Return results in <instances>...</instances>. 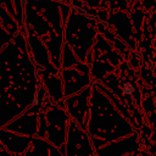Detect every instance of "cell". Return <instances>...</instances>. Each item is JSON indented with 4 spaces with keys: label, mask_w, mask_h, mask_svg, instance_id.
I'll return each mask as SVG.
<instances>
[{
    "label": "cell",
    "mask_w": 156,
    "mask_h": 156,
    "mask_svg": "<svg viewBox=\"0 0 156 156\" xmlns=\"http://www.w3.org/2000/svg\"><path fill=\"white\" fill-rule=\"evenodd\" d=\"M122 90H123V93H124V94L130 95V94H133V93H134V85H133L132 83L127 82V83H124V84L122 85Z\"/></svg>",
    "instance_id": "1"
}]
</instances>
